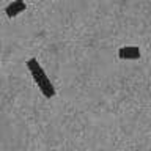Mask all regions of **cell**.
I'll return each instance as SVG.
<instances>
[{"instance_id":"1","label":"cell","mask_w":151,"mask_h":151,"mask_svg":"<svg viewBox=\"0 0 151 151\" xmlns=\"http://www.w3.org/2000/svg\"><path fill=\"white\" fill-rule=\"evenodd\" d=\"M27 69L30 71V74H32V77L33 80H35V83H41L42 80H46L47 79V74H46V71L42 69V66L40 65V61H38L36 58H30V60H27Z\"/></svg>"},{"instance_id":"2","label":"cell","mask_w":151,"mask_h":151,"mask_svg":"<svg viewBox=\"0 0 151 151\" xmlns=\"http://www.w3.org/2000/svg\"><path fill=\"white\" fill-rule=\"evenodd\" d=\"M25 9H27V5L24 0H13L11 3H8L6 6H5V14H6L9 19H13V17L19 16L21 13H24Z\"/></svg>"},{"instance_id":"3","label":"cell","mask_w":151,"mask_h":151,"mask_svg":"<svg viewBox=\"0 0 151 151\" xmlns=\"http://www.w3.org/2000/svg\"><path fill=\"white\" fill-rule=\"evenodd\" d=\"M142 52L137 46H124L118 50V58L120 60H139Z\"/></svg>"},{"instance_id":"4","label":"cell","mask_w":151,"mask_h":151,"mask_svg":"<svg viewBox=\"0 0 151 151\" xmlns=\"http://www.w3.org/2000/svg\"><path fill=\"white\" fill-rule=\"evenodd\" d=\"M38 88H40V91L44 94V98H47V99H52L57 94V91H55L52 82L49 80V77H47L46 80H42L41 83H38Z\"/></svg>"}]
</instances>
